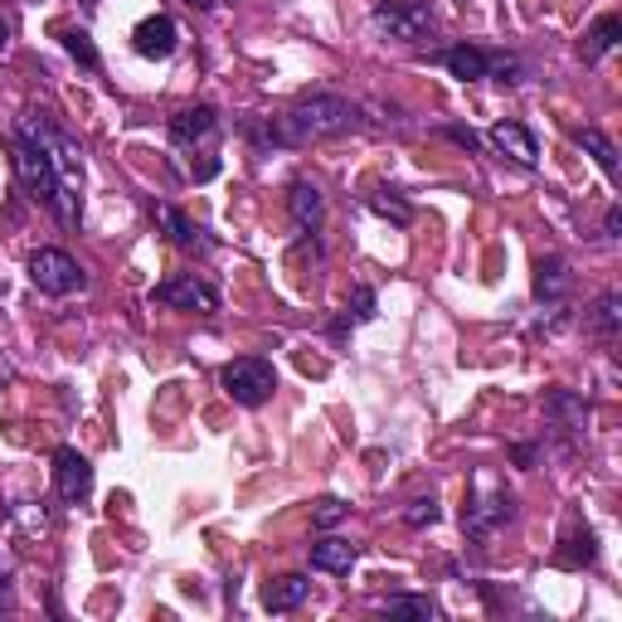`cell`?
Returning <instances> with one entry per match:
<instances>
[{"label": "cell", "instance_id": "603a6c76", "mask_svg": "<svg viewBox=\"0 0 622 622\" xmlns=\"http://www.w3.org/2000/svg\"><path fill=\"white\" fill-rule=\"evenodd\" d=\"M384 613L389 618H419V622H433L437 618V608L429 599H413V593H404V599H389L384 603Z\"/></svg>", "mask_w": 622, "mask_h": 622}, {"label": "cell", "instance_id": "4dcf8cb0", "mask_svg": "<svg viewBox=\"0 0 622 622\" xmlns=\"http://www.w3.org/2000/svg\"><path fill=\"white\" fill-rule=\"evenodd\" d=\"M618 229H622V210H608V219H603V234H608V239H618Z\"/></svg>", "mask_w": 622, "mask_h": 622}, {"label": "cell", "instance_id": "ba28073f", "mask_svg": "<svg viewBox=\"0 0 622 622\" xmlns=\"http://www.w3.org/2000/svg\"><path fill=\"white\" fill-rule=\"evenodd\" d=\"M545 419L555 423L559 437L579 443L583 429H589V404H583V394H574V389H555V394H545Z\"/></svg>", "mask_w": 622, "mask_h": 622}, {"label": "cell", "instance_id": "6da1fadb", "mask_svg": "<svg viewBox=\"0 0 622 622\" xmlns=\"http://www.w3.org/2000/svg\"><path fill=\"white\" fill-rule=\"evenodd\" d=\"M350 127H360L356 103H346V97H336V93H312V97H302L292 113L273 117L267 127H249V131L267 146H312V141L346 137Z\"/></svg>", "mask_w": 622, "mask_h": 622}, {"label": "cell", "instance_id": "d590c367", "mask_svg": "<svg viewBox=\"0 0 622 622\" xmlns=\"http://www.w3.org/2000/svg\"><path fill=\"white\" fill-rule=\"evenodd\" d=\"M194 6H204V10H210V6H224V0H194Z\"/></svg>", "mask_w": 622, "mask_h": 622}, {"label": "cell", "instance_id": "44dd1931", "mask_svg": "<svg viewBox=\"0 0 622 622\" xmlns=\"http://www.w3.org/2000/svg\"><path fill=\"white\" fill-rule=\"evenodd\" d=\"M583 326H589L593 336L613 340V336L622 331V292H603V297L593 302L589 312H583Z\"/></svg>", "mask_w": 622, "mask_h": 622}, {"label": "cell", "instance_id": "8992f818", "mask_svg": "<svg viewBox=\"0 0 622 622\" xmlns=\"http://www.w3.org/2000/svg\"><path fill=\"white\" fill-rule=\"evenodd\" d=\"M370 24L389 40H404V44H419L423 34L433 30V15L429 6H404V0H384V6H375Z\"/></svg>", "mask_w": 622, "mask_h": 622}, {"label": "cell", "instance_id": "7a4b0ae2", "mask_svg": "<svg viewBox=\"0 0 622 622\" xmlns=\"http://www.w3.org/2000/svg\"><path fill=\"white\" fill-rule=\"evenodd\" d=\"M15 176H20V186L34 194L40 204H49L64 224H73L78 219V210L68 204V194H64V180H59V170H54V156L40 151V146H30V141H15Z\"/></svg>", "mask_w": 622, "mask_h": 622}, {"label": "cell", "instance_id": "5b68a950", "mask_svg": "<svg viewBox=\"0 0 622 622\" xmlns=\"http://www.w3.org/2000/svg\"><path fill=\"white\" fill-rule=\"evenodd\" d=\"M30 283L49 292V297H68V292H78L88 277H83V267L73 263L64 249H40L30 259Z\"/></svg>", "mask_w": 622, "mask_h": 622}, {"label": "cell", "instance_id": "83f0119b", "mask_svg": "<svg viewBox=\"0 0 622 622\" xmlns=\"http://www.w3.org/2000/svg\"><path fill=\"white\" fill-rule=\"evenodd\" d=\"M340 516H346V502H336V496H326V502H316V526H321V530H331Z\"/></svg>", "mask_w": 622, "mask_h": 622}, {"label": "cell", "instance_id": "f546056e", "mask_svg": "<svg viewBox=\"0 0 622 622\" xmlns=\"http://www.w3.org/2000/svg\"><path fill=\"white\" fill-rule=\"evenodd\" d=\"M443 137L457 141V146H467V151H477V146H482V137H477L472 127H443Z\"/></svg>", "mask_w": 622, "mask_h": 622}, {"label": "cell", "instance_id": "9a60e30c", "mask_svg": "<svg viewBox=\"0 0 622 622\" xmlns=\"http://www.w3.org/2000/svg\"><path fill=\"white\" fill-rule=\"evenodd\" d=\"M356 559H360V550L350 540H340V535H326V540L312 545V569H321V574H350Z\"/></svg>", "mask_w": 622, "mask_h": 622}, {"label": "cell", "instance_id": "1f68e13d", "mask_svg": "<svg viewBox=\"0 0 622 622\" xmlns=\"http://www.w3.org/2000/svg\"><path fill=\"white\" fill-rule=\"evenodd\" d=\"M214 170H219V161H214V156H210V161H200V166H194V180H210Z\"/></svg>", "mask_w": 622, "mask_h": 622}, {"label": "cell", "instance_id": "484cf974", "mask_svg": "<svg viewBox=\"0 0 622 622\" xmlns=\"http://www.w3.org/2000/svg\"><path fill=\"white\" fill-rule=\"evenodd\" d=\"M375 316V292L370 287H356V302L346 307V321H370Z\"/></svg>", "mask_w": 622, "mask_h": 622}, {"label": "cell", "instance_id": "e0dca14e", "mask_svg": "<svg viewBox=\"0 0 622 622\" xmlns=\"http://www.w3.org/2000/svg\"><path fill=\"white\" fill-rule=\"evenodd\" d=\"M618 40H622V15H599L589 24V34H583V44H579L583 64H599L603 54H613Z\"/></svg>", "mask_w": 622, "mask_h": 622}, {"label": "cell", "instance_id": "836d02e7", "mask_svg": "<svg viewBox=\"0 0 622 622\" xmlns=\"http://www.w3.org/2000/svg\"><path fill=\"white\" fill-rule=\"evenodd\" d=\"M6 380H10V365H6V360H0V384H6Z\"/></svg>", "mask_w": 622, "mask_h": 622}, {"label": "cell", "instance_id": "4316f807", "mask_svg": "<svg viewBox=\"0 0 622 622\" xmlns=\"http://www.w3.org/2000/svg\"><path fill=\"white\" fill-rule=\"evenodd\" d=\"M404 520H409L413 530H423V526H437V506H433V502H409Z\"/></svg>", "mask_w": 622, "mask_h": 622}, {"label": "cell", "instance_id": "ac0fdd59", "mask_svg": "<svg viewBox=\"0 0 622 622\" xmlns=\"http://www.w3.org/2000/svg\"><path fill=\"white\" fill-rule=\"evenodd\" d=\"M307 593H312V583L302 574H283V579H273L263 589V608L267 613H292V608L307 603Z\"/></svg>", "mask_w": 622, "mask_h": 622}, {"label": "cell", "instance_id": "7402d4cb", "mask_svg": "<svg viewBox=\"0 0 622 622\" xmlns=\"http://www.w3.org/2000/svg\"><path fill=\"white\" fill-rule=\"evenodd\" d=\"M574 141L593 156V161H599V170H603V176L618 186V151H613V141H608L599 127H583V131H574Z\"/></svg>", "mask_w": 622, "mask_h": 622}, {"label": "cell", "instance_id": "f1b7e54d", "mask_svg": "<svg viewBox=\"0 0 622 622\" xmlns=\"http://www.w3.org/2000/svg\"><path fill=\"white\" fill-rule=\"evenodd\" d=\"M10 579H15V565H10V559H0V608L15 603V589H10Z\"/></svg>", "mask_w": 622, "mask_h": 622}, {"label": "cell", "instance_id": "277c9868", "mask_svg": "<svg viewBox=\"0 0 622 622\" xmlns=\"http://www.w3.org/2000/svg\"><path fill=\"white\" fill-rule=\"evenodd\" d=\"M224 389H229V399L234 404H243V409H259V404H267L273 399V389H277V370L267 365L263 356H239V360H229L224 365Z\"/></svg>", "mask_w": 622, "mask_h": 622}, {"label": "cell", "instance_id": "30bf717a", "mask_svg": "<svg viewBox=\"0 0 622 622\" xmlns=\"http://www.w3.org/2000/svg\"><path fill=\"white\" fill-rule=\"evenodd\" d=\"M569 292H574V267H569V259L550 253V259L535 263V297H540L545 307H559Z\"/></svg>", "mask_w": 622, "mask_h": 622}, {"label": "cell", "instance_id": "2e32d148", "mask_svg": "<svg viewBox=\"0 0 622 622\" xmlns=\"http://www.w3.org/2000/svg\"><path fill=\"white\" fill-rule=\"evenodd\" d=\"M156 224L166 229L176 249H190V253H194V249H210V239H204V229L194 224V219H186V214H180L176 204H156Z\"/></svg>", "mask_w": 622, "mask_h": 622}, {"label": "cell", "instance_id": "8fae6325", "mask_svg": "<svg viewBox=\"0 0 622 622\" xmlns=\"http://www.w3.org/2000/svg\"><path fill=\"white\" fill-rule=\"evenodd\" d=\"M176 44H180V30H176V20H170V15L141 20L137 34H131V49H137L141 59H170V54H176Z\"/></svg>", "mask_w": 622, "mask_h": 622}, {"label": "cell", "instance_id": "cb8c5ba5", "mask_svg": "<svg viewBox=\"0 0 622 622\" xmlns=\"http://www.w3.org/2000/svg\"><path fill=\"white\" fill-rule=\"evenodd\" d=\"M370 210L384 214V219H394V224H409V219H413V210L399 200V190H375L370 194Z\"/></svg>", "mask_w": 622, "mask_h": 622}, {"label": "cell", "instance_id": "7c38bea8", "mask_svg": "<svg viewBox=\"0 0 622 622\" xmlns=\"http://www.w3.org/2000/svg\"><path fill=\"white\" fill-rule=\"evenodd\" d=\"M214 131H219V113H214V107H204V103H194V107H180V113L170 117V141H176V146L210 141Z\"/></svg>", "mask_w": 622, "mask_h": 622}, {"label": "cell", "instance_id": "d4e9b609", "mask_svg": "<svg viewBox=\"0 0 622 622\" xmlns=\"http://www.w3.org/2000/svg\"><path fill=\"white\" fill-rule=\"evenodd\" d=\"M64 49H68L73 59H78L83 68H97V49H93V40H88L83 30H64Z\"/></svg>", "mask_w": 622, "mask_h": 622}, {"label": "cell", "instance_id": "3957f363", "mask_svg": "<svg viewBox=\"0 0 622 622\" xmlns=\"http://www.w3.org/2000/svg\"><path fill=\"white\" fill-rule=\"evenodd\" d=\"M510 516H516V502H510V492H506V486H496V482L482 472L477 486H472V496H467V506H462V530H467L472 540H492V535L502 530Z\"/></svg>", "mask_w": 622, "mask_h": 622}, {"label": "cell", "instance_id": "52a82bcc", "mask_svg": "<svg viewBox=\"0 0 622 622\" xmlns=\"http://www.w3.org/2000/svg\"><path fill=\"white\" fill-rule=\"evenodd\" d=\"M156 302L180 307V312H200V316L219 312V292L204 283V277H194V273H180V277H170V283H161L156 287Z\"/></svg>", "mask_w": 622, "mask_h": 622}, {"label": "cell", "instance_id": "4fadbf2b", "mask_svg": "<svg viewBox=\"0 0 622 622\" xmlns=\"http://www.w3.org/2000/svg\"><path fill=\"white\" fill-rule=\"evenodd\" d=\"M555 559H559L565 569H589L593 559H599V540H593V530H589V526H579V520L569 516L565 535H559V550H555Z\"/></svg>", "mask_w": 622, "mask_h": 622}, {"label": "cell", "instance_id": "9c48e42d", "mask_svg": "<svg viewBox=\"0 0 622 622\" xmlns=\"http://www.w3.org/2000/svg\"><path fill=\"white\" fill-rule=\"evenodd\" d=\"M54 486L64 502H83V496L93 492V467L78 447H59L54 453Z\"/></svg>", "mask_w": 622, "mask_h": 622}, {"label": "cell", "instance_id": "d6a6232c", "mask_svg": "<svg viewBox=\"0 0 622 622\" xmlns=\"http://www.w3.org/2000/svg\"><path fill=\"white\" fill-rule=\"evenodd\" d=\"M516 462H520V467H530V462H535V447L520 443V447H516Z\"/></svg>", "mask_w": 622, "mask_h": 622}, {"label": "cell", "instance_id": "d6986e66", "mask_svg": "<svg viewBox=\"0 0 622 622\" xmlns=\"http://www.w3.org/2000/svg\"><path fill=\"white\" fill-rule=\"evenodd\" d=\"M287 204H292V219H297V229H307V234H316L321 229V214H326V200H321V190L307 186V180H297L287 194Z\"/></svg>", "mask_w": 622, "mask_h": 622}, {"label": "cell", "instance_id": "ffe728a7", "mask_svg": "<svg viewBox=\"0 0 622 622\" xmlns=\"http://www.w3.org/2000/svg\"><path fill=\"white\" fill-rule=\"evenodd\" d=\"M443 64H447L453 78L477 83V78L492 73V54H486V49H472V44H457V49H447V54H443Z\"/></svg>", "mask_w": 622, "mask_h": 622}, {"label": "cell", "instance_id": "e575fe53", "mask_svg": "<svg viewBox=\"0 0 622 622\" xmlns=\"http://www.w3.org/2000/svg\"><path fill=\"white\" fill-rule=\"evenodd\" d=\"M6 40H10V30H6V20H0V49H6Z\"/></svg>", "mask_w": 622, "mask_h": 622}, {"label": "cell", "instance_id": "5bb4252c", "mask_svg": "<svg viewBox=\"0 0 622 622\" xmlns=\"http://www.w3.org/2000/svg\"><path fill=\"white\" fill-rule=\"evenodd\" d=\"M486 141H492L502 156H510L516 166H535V156H540V151H535V137L520 127V122H496Z\"/></svg>", "mask_w": 622, "mask_h": 622}]
</instances>
